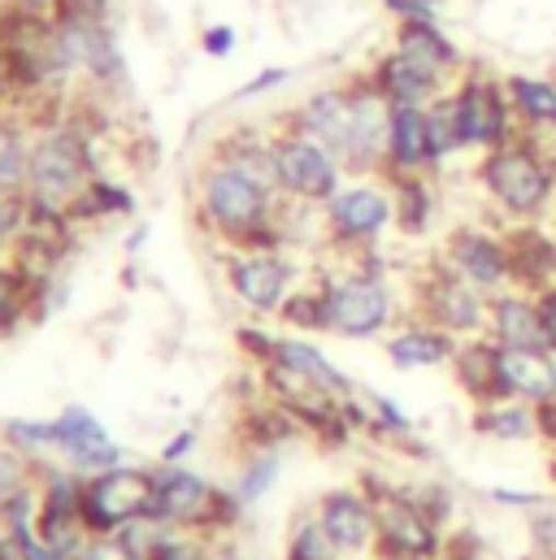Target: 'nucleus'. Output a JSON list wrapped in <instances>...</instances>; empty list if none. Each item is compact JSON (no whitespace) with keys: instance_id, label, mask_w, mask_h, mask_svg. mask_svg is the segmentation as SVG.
<instances>
[{"instance_id":"f257e3e1","label":"nucleus","mask_w":556,"mask_h":560,"mask_svg":"<svg viewBox=\"0 0 556 560\" xmlns=\"http://www.w3.org/2000/svg\"><path fill=\"white\" fill-rule=\"evenodd\" d=\"M474 178L500 218H509V222H548L553 218L556 174L544 140L518 136L491 152H478Z\"/></svg>"},{"instance_id":"f03ea898","label":"nucleus","mask_w":556,"mask_h":560,"mask_svg":"<svg viewBox=\"0 0 556 560\" xmlns=\"http://www.w3.org/2000/svg\"><path fill=\"white\" fill-rule=\"evenodd\" d=\"M452 105H456V122H461L465 152L470 148L474 152H491V148H500V143L522 136L518 114H513L509 92H505V74H491V70L470 66L452 83Z\"/></svg>"},{"instance_id":"7ed1b4c3","label":"nucleus","mask_w":556,"mask_h":560,"mask_svg":"<svg viewBox=\"0 0 556 560\" xmlns=\"http://www.w3.org/2000/svg\"><path fill=\"white\" fill-rule=\"evenodd\" d=\"M487 308H491V291L465 282L452 266H443L430 291H426V313L430 326L448 330L452 339H478L487 335Z\"/></svg>"},{"instance_id":"20e7f679","label":"nucleus","mask_w":556,"mask_h":560,"mask_svg":"<svg viewBox=\"0 0 556 560\" xmlns=\"http://www.w3.org/2000/svg\"><path fill=\"white\" fill-rule=\"evenodd\" d=\"M448 266L465 282L483 287V291H505L513 287V266H509V244L505 231H487V226H461L448 240Z\"/></svg>"},{"instance_id":"39448f33","label":"nucleus","mask_w":556,"mask_h":560,"mask_svg":"<svg viewBox=\"0 0 556 560\" xmlns=\"http://www.w3.org/2000/svg\"><path fill=\"white\" fill-rule=\"evenodd\" d=\"M392 317V291L383 279H348L326 291V326L348 335V339H366L379 335Z\"/></svg>"},{"instance_id":"423d86ee","label":"nucleus","mask_w":556,"mask_h":560,"mask_svg":"<svg viewBox=\"0 0 556 560\" xmlns=\"http://www.w3.org/2000/svg\"><path fill=\"white\" fill-rule=\"evenodd\" d=\"M374 509H379V544L387 557H435L439 552L443 526L414 495H387Z\"/></svg>"},{"instance_id":"0eeeda50","label":"nucleus","mask_w":556,"mask_h":560,"mask_svg":"<svg viewBox=\"0 0 556 560\" xmlns=\"http://www.w3.org/2000/svg\"><path fill=\"white\" fill-rule=\"evenodd\" d=\"M487 339L496 348H540V352H553L548 330H544V313H540V295H531L522 287L496 291L491 308H487Z\"/></svg>"},{"instance_id":"6e6552de","label":"nucleus","mask_w":556,"mask_h":560,"mask_svg":"<svg viewBox=\"0 0 556 560\" xmlns=\"http://www.w3.org/2000/svg\"><path fill=\"white\" fill-rule=\"evenodd\" d=\"M275 174L296 196L331 200L335 187H339V156L317 140L300 136V140H287L275 148Z\"/></svg>"},{"instance_id":"1a4fd4ad","label":"nucleus","mask_w":556,"mask_h":560,"mask_svg":"<svg viewBox=\"0 0 556 560\" xmlns=\"http://www.w3.org/2000/svg\"><path fill=\"white\" fill-rule=\"evenodd\" d=\"M304 136L317 140L322 148H331L339 161L352 165V152H357V122H361V101H357V88L344 92V88H331V92H317L304 114Z\"/></svg>"},{"instance_id":"9d476101","label":"nucleus","mask_w":556,"mask_h":560,"mask_svg":"<svg viewBox=\"0 0 556 560\" xmlns=\"http://www.w3.org/2000/svg\"><path fill=\"white\" fill-rule=\"evenodd\" d=\"M509 244V266H513V287L540 295L556 282V235L553 222H509L505 226Z\"/></svg>"},{"instance_id":"9b49d317","label":"nucleus","mask_w":556,"mask_h":560,"mask_svg":"<svg viewBox=\"0 0 556 560\" xmlns=\"http://www.w3.org/2000/svg\"><path fill=\"white\" fill-rule=\"evenodd\" d=\"M370 83L383 92V101H387V105H417V109L435 105V101L452 88L443 74H435V70L417 66L414 57H405V52H396V48L374 66Z\"/></svg>"},{"instance_id":"f8f14e48","label":"nucleus","mask_w":556,"mask_h":560,"mask_svg":"<svg viewBox=\"0 0 556 560\" xmlns=\"http://www.w3.org/2000/svg\"><path fill=\"white\" fill-rule=\"evenodd\" d=\"M505 92H509V105H513V114H518L522 136L556 140V79L553 74L513 70V74H505Z\"/></svg>"},{"instance_id":"ddd939ff","label":"nucleus","mask_w":556,"mask_h":560,"mask_svg":"<svg viewBox=\"0 0 556 560\" xmlns=\"http://www.w3.org/2000/svg\"><path fill=\"white\" fill-rule=\"evenodd\" d=\"M500 392L505 400L540 405L556 392V352L540 348H500Z\"/></svg>"},{"instance_id":"4468645a","label":"nucleus","mask_w":556,"mask_h":560,"mask_svg":"<svg viewBox=\"0 0 556 560\" xmlns=\"http://www.w3.org/2000/svg\"><path fill=\"white\" fill-rule=\"evenodd\" d=\"M396 218V200L379 187H348L331 200V222L344 240H374L392 226Z\"/></svg>"},{"instance_id":"2eb2a0df","label":"nucleus","mask_w":556,"mask_h":560,"mask_svg":"<svg viewBox=\"0 0 556 560\" xmlns=\"http://www.w3.org/2000/svg\"><path fill=\"white\" fill-rule=\"evenodd\" d=\"M26 439H44V443H61L79 465H92V469H101V465H114V443H109V434L101 430V421H92L83 409H74V413H66V418L57 421V425H18Z\"/></svg>"},{"instance_id":"dca6fc26","label":"nucleus","mask_w":556,"mask_h":560,"mask_svg":"<svg viewBox=\"0 0 556 560\" xmlns=\"http://www.w3.org/2000/svg\"><path fill=\"white\" fill-rule=\"evenodd\" d=\"M392 48L405 52V57H414L417 66L443 74L448 83H456V79L470 70V66H465V52L452 44V35H448L439 22H401Z\"/></svg>"},{"instance_id":"f3484780","label":"nucleus","mask_w":556,"mask_h":560,"mask_svg":"<svg viewBox=\"0 0 556 560\" xmlns=\"http://www.w3.org/2000/svg\"><path fill=\"white\" fill-rule=\"evenodd\" d=\"M152 482L143 474H127V469H114L105 474L92 491H88V517L96 526H118V522H131L136 513H143L152 504Z\"/></svg>"},{"instance_id":"a211bd4d","label":"nucleus","mask_w":556,"mask_h":560,"mask_svg":"<svg viewBox=\"0 0 556 560\" xmlns=\"http://www.w3.org/2000/svg\"><path fill=\"white\" fill-rule=\"evenodd\" d=\"M452 374H456L461 392L474 400V409L505 400V392H500V348L487 335L461 339V348L452 357Z\"/></svg>"},{"instance_id":"6ab92c4d","label":"nucleus","mask_w":556,"mask_h":560,"mask_svg":"<svg viewBox=\"0 0 556 560\" xmlns=\"http://www.w3.org/2000/svg\"><path fill=\"white\" fill-rule=\"evenodd\" d=\"M79 174H83V152L70 136L39 143L35 152V196L44 205H61L79 191Z\"/></svg>"},{"instance_id":"aec40b11","label":"nucleus","mask_w":556,"mask_h":560,"mask_svg":"<svg viewBox=\"0 0 556 560\" xmlns=\"http://www.w3.org/2000/svg\"><path fill=\"white\" fill-rule=\"evenodd\" d=\"M322 526L339 544V552H366L379 539V509L352 491H339L322 504Z\"/></svg>"},{"instance_id":"412c9836","label":"nucleus","mask_w":556,"mask_h":560,"mask_svg":"<svg viewBox=\"0 0 556 560\" xmlns=\"http://www.w3.org/2000/svg\"><path fill=\"white\" fill-rule=\"evenodd\" d=\"M209 209L222 226H248L266 209V187L257 178H248L244 170H222L209 183Z\"/></svg>"},{"instance_id":"4be33fe9","label":"nucleus","mask_w":556,"mask_h":560,"mask_svg":"<svg viewBox=\"0 0 556 560\" xmlns=\"http://www.w3.org/2000/svg\"><path fill=\"white\" fill-rule=\"evenodd\" d=\"M456 348H461V339H452L448 330H439V326H405L401 335H392V343H387V352H392V361L401 365V370H435V365H452V357H456Z\"/></svg>"},{"instance_id":"5701e85b","label":"nucleus","mask_w":556,"mask_h":560,"mask_svg":"<svg viewBox=\"0 0 556 560\" xmlns=\"http://www.w3.org/2000/svg\"><path fill=\"white\" fill-rule=\"evenodd\" d=\"M387 161L401 174H417L430 161V136H426V109L417 105H392V131H387Z\"/></svg>"},{"instance_id":"b1692460","label":"nucleus","mask_w":556,"mask_h":560,"mask_svg":"<svg viewBox=\"0 0 556 560\" xmlns=\"http://www.w3.org/2000/svg\"><path fill=\"white\" fill-rule=\"evenodd\" d=\"M474 430L496 443H531V439H540L535 405H522V400L483 405V409H474Z\"/></svg>"},{"instance_id":"393cba45","label":"nucleus","mask_w":556,"mask_h":560,"mask_svg":"<svg viewBox=\"0 0 556 560\" xmlns=\"http://www.w3.org/2000/svg\"><path fill=\"white\" fill-rule=\"evenodd\" d=\"M209 487L192 474H165L152 491V509L165 513V517H200L209 509Z\"/></svg>"},{"instance_id":"a878e982","label":"nucleus","mask_w":556,"mask_h":560,"mask_svg":"<svg viewBox=\"0 0 556 560\" xmlns=\"http://www.w3.org/2000/svg\"><path fill=\"white\" fill-rule=\"evenodd\" d=\"M275 357L282 370H291L296 378H309V383L322 387V392H348V378H344L317 348H304V343H278Z\"/></svg>"},{"instance_id":"bb28decb","label":"nucleus","mask_w":556,"mask_h":560,"mask_svg":"<svg viewBox=\"0 0 556 560\" xmlns=\"http://www.w3.org/2000/svg\"><path fill=\"white\" fill-rule=\"evenodd\" d=\"M426 136H430V161L443 165L452 156L465 152V140H461V122H456V105H452V88L426 105Z\"/></svg>"},{"instance_id":"cd10ccee","label":"nucleus","mask_w":556,"mask_h":560,"mask_svg":"<svg viewBox=\"0 0 556 560\" xmlns=\"http://www.w3.org/2000/svg\"><path fill=\"white\" fill-rule=\"evenodd\" d=\"M282 287H287V270L278 261H270V257L235 266V291L248 304H257V308H275L278 300H282Z\"/></svg>"},{"instance_id":"c85d7f7f","label":"nucleus","mask_w":556,"mask_h":560,"mask_svg":"<svg viewBox=\"0 0 556 560\" xmlns=\"http://www.w3.org/2000/svg\"><path fill=\"white\" fill-rule=\"evenodd\" d=\"M396 218L409 226V231H421L430 222V191L426 183H417L414 174H405L396 183Z\"/></svg>"},{"instance_id":"c756f323","label":"nucleus","mask_w":556,"mask_h":560,"mask_svg":"<svg viewBox=\"0 0 556 560\" xmlns=\"http://www.w3.org/2000/svg\"><path fill=\"white\" fill-rule=\"evenodd\" d=\"M291 560H339V544L326 535V526H300L296 544H291Z\"/></svg>"},{"instance_id":"7c9ffc66","label":"nucleus","mask_w":556,"mask_h":560,"mask_svg":"<svg viewBox=\"0 0 556 560\" xmlns=\"http://www.w3.org/2000/svg\"><path fill=\"white\" fill-rule=\"evenodd\" d=\"M531 517V548L540 560H556V504H540Z\"/></svg>"},{"instance_id":"2f4dec72","label":"nucleus","mask_w":556,"mask_h":560,"mask_svg":"<svg viewBox=\"0 0 556 560\" xmlns=\"http://www.w3.org/2000/svg\"><path fill=\"white\" fill-rule=\"evenodd\" d=\"M396 22H439L443 18V0H383Z\"/></svg>"},{"instance_id":"473e14b6","label":"nucleus","mask_w":556,"mask_h":560,"mask_svg":"<svg viewBox=\"0 0 556 560\" xmlns=\"http://www.w3.org/2000/svg\"><path fill=\"white\" fill-rule=\"evenodd\" d=\"M487 495H491L500 509H522V513H535L540 504H548L540 491H513V487H491Z\"/></svg>"},{"instance_id":"72a5a7b5","label":"nucleus","mask_w":556,"mask_h":560,"mask_svg":"<svg viewBox=\"0 0 556 560\" xmlns=\"http://www.w3.org/2000/svg\"><path fill=\"white\" fill-rule=\"evenodd\" d=\"M18 174H22V143L0 131V183H13Z\"/></svg>"},{"instance_id":"f704fd0d","label":"nucleus","mask_w":556,"mask_h":560,"mask_svg":"<svg viewBox=\"0 0 556 560\" xmlns=\"http://www.w3.org/2000/svg\"><path fill=\"white\" fill-rule=\"evenodd\" d=\"M535 425H540V439H544L548 447H556V392L548 400L535 405Z\"/></svg>"},{"instance_id":"c9c22d12","label":"nucleus","mask_w":556,"mask_h":560,"mask_svg":"<svg viewBox=\"0 0 556 560\" xmlns=\"http://www.w3.org/2000/svg\"><path fill=\"white\" fill-rule=\"evenodd\" d=\"M278 474V465L275 460H262V465H257V469H253V478H248V482H244V487H240V495H244V500H248V495H257V491H266V487H270V478H275Z\"/></svg>"},{"instance_id":"e433bc0d","label":"nucleus","mask_w":556,"mask_h":560,"mask_svg":"<svg viewBox=\"0 0 556 560\" xmlns=\"http://www.w3.org/2000/svg\"><path fill=\"white\" fill-rule=\"evenodd\" d=\"M231 44H235V31H231V26H209V31H205V48H209L213 57H227Z\"/></svg>"},{"instance_id":"4c0bfd02","label":"nucleus","mask_w":556,"mask_h":560,"mask_svg":"<svg viewBox=\"0 0 556 560\" xmlns=\"http://www.w3.org/2000/svg\"><path fill=\"white\" fill-rule=\"evenodd\" d=\"M540 313H544V330H548V343L556 352V282L540 291Z\"/></svg>"},{"instance_id":"58836bf2","label":"nucleus","mask_w":556,"mask_h":560,"mask_svg":"<svg viewBox=\"0 0 556 560\" xmlns=\"http://www.w3.org/2000/svg\"><path fill=\"white\" fill-rule=\"evenodd\" d=\"M18 482H22V469H18V460L0 452V500H4V495H13V491H18Z\"/></svg>"},{"instance_id":"ea45409f","label":"nucleus","mask_w":556,"mask_h":560,"mask_svg":"<svg viewBox=\"0 0 556 560\" xmlns=\"http://www.w3.org/2000/svg\"><path fill=\"white\" fill-rule=\"evenodd\" d=\"M152 560H200L192 548H183V544H170V539H161L157 548H152Z\"/></svg>"},{"instance_id":"a19ab883","label":"nucleus","mask_w":556,"mask_h":560,"mask_svg":"<svg viewBox=\"0 0 556 560\" xmlns=\"http://www.w3.org/2000/svg\"><path fill=\"white\" fill-rule=\"evenodd\" d=\"M13 300H18V282L9 279V275H0V322L13 313Z\"/></svg>"},{"instance_id":"79ce46f5","label":"nucleus","mask_w":556,"mask_h":560,"mask_svg":"<svg viewBox=\"0 0 556 560\" xmlns=\"http://www.w3.org/2000/svg\"><path fill=\"white\" fill-rule=\"evenodd\" d=\"M9 4H18L22 13H44L48 4H57V0H9Z\"/></svg>"},{"instance_id":"37998d69","label":"nucleus","mask_w":556,"mask_h":560,"mask_svg":"<svg viewBox=\"0 0 556 560\" xmlns=\"http://www.w3.org/2000/svg\"><path fill=\"white\" fill-rule=\"evenodd\" d=\"M548 143V161H553V174H556V140H544Z\"/></svg>"},{"instance_id":"c03bdc74","label":"nucleus","mask_w":556,"mask_h":560,"mask_svg":"<svg viewBox=\"0 0 556 560\" xmlns=\"http://www.w3.org/2000/svg\"><path fill=\"white\" fill-rule=\"evenodd\" d=\"M548 478L556 482V452H553V460H548Z\"/></svg>"},{"instance_id":"a18cd8bd","label":"nucleus","mask_w":556,"mask_h":560,"mask_svg":"<svg viewBox=\"0 0 556 560\" xmlns=\"http://www.w3.org/2000/svg\"><path fill=\"white\" fill-rule=\"evenodd\" d=\"M392 560H430V557H392Z\"/></svg>"},{"instance_id":"49530a36","label":"nucleus","mask_w":556,"mask_h":560,"mask_svg":"<svg viewBox=\"0 0 556 560\" xmlns=\"http://www.w3.org/2000/svg\"><path fill=\"white\" fill-rule=\"evenodd\" d=\"M548 222H553V235H556V209H553V218H548Z\"/></svg>"}]
</instances>
